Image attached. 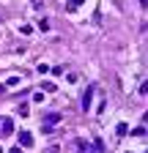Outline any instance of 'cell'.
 <instances>
[{"mask_svg": "<svg viewBox=\"0 0 148 153\" xmlns=\"http://www.w3.org/2000/svg\"><path fill=\"white\" fill-rule=\"evenodd\" d=\"M58 123H61V115H58V112L44 115V128H52V126H58Z\"/></svg>", "mask_w": 148, "mask_h": 153, "instance_id": "6da1fadb", "label": "cell"}, {"mask_svg": "<svg viewBox=\"0 0 148 153\" xmlns=\"http://www.w3.org/2000/svg\"><path fill=\"white\" fill-rule=\"evenodd\" d=\"M0 131H3V137H8V134L14 131V120H8V118H3V120H0Z\"/></svg>", "mask_w": 148, "mask_h": 153, "instance_id": "7a4b0ae2", "label": "cell"}, {"mask_svg": "<svg viewBox=\"0 0 148 153\" xmlns=\"http://www.w3.org/2000/svg\"><path fill=\"white\" fill-rule=\"evenodd\" d=\"M19 142H22V148H33V134L30 131H19Z\"/></svg>", "mask_w": 148, "mask_h": 153, "instance_id": "3957f363", "label": "cell"}, {"mask_svg": "<svg viewBox=\"0 0 148 153\" xmlns=\"http://www.w3.org/2000/svg\"><path fill=\"white\" fill-rule=\"evenodd\" d=\"M74 145H77L80 153H96L93 148H90V142H85V140H74Z\"/></svg>", "mask_w": 148, "mask_h": 153, "instance_id": "277c9868", "label": "cell"}, {"mask_svg": "<svg viewBox=\"0 0 148 153\" xmlns=\"http://www.w3.org/2000/svg\"><path fill=\"white\" fill-rule=\"evenodd\" d=\"M90 96H93V88H88L82 96V109H90Z\"/></svg>", "mask_w": 148, "mask_h": 153, "instance_id": "5b68a950", "label": "cell"}, {"mask_svg": "<svg viewBox=\"0 0 148 153\" xmlns=\"http://www.w3.org/2000/svg\"><path fill=\"white\" fill-rule=\"evenodd\" d=\"M16 85H19V76H8L3 88H16Z\"/></svg>", "mask_w": 148, "mask_h": 153, "instance_id": "8992f818", "label": "cell"}, {"mask_svg": "<svg viewBox=\"0 0 148 153\" xmlns=\"http://www.w3.org/2000/svg\"><path fill=\"white\" fill-rule=\"evenodd\" d=\"M126 131H129V126H126V123H118V126H115V134H118V137H123Z\"/></svg>", "mask_w": 148, "mask_h": 153, "instance_id": "52a82bcc", "label": "cell"}, {"mask_svg": "<svg viewBox=\"0 0 148 153\" xmlns=\"http://www.w3.org/2000/svg\"><path fill=\"white\" fill-rule=\"evenodd\" d=\"M82 3H85V0H69V11H77Z\"/></svg>", "mask_w": 148, "mask_h": 153, "instance_id": "ba28073f", "label": "cell"}, {"mask_svg": "<svg viewBox=\"0 0 148 153\" xmlns=\"http://www.w3.org/2000/svg\"><path fill=\"white\" fill-rule=\"evenodd\" d=\"M19 33H22V36H30V33H33V25H19Z\"/></svg>", "mask_w": 148, "mask_h": 153, "instance_id": "9c48e42d", "label": "cell"}, {"mask_svg": "<svg viewBox=\"0 0 148 153\" xmlns=\"http://www.w3.org/2000/svg\"><path fill=\"white\" fill-rule=\"evenodd\" d=\"M132 134H135V137H145V126H137V128H132Z\"/></svg>", "mask_w": 148, "mask_h": 153, "instance_id": "30bf717a", "label": "cell"}, {"mask_svg": "<svg viewBox=\"0 0 148 153\" xmlns=\"http://www.w3.org/2000/svg\"><path fill=\"white\" fill-rule=\"evenodd\" d=\"M52 90H55V85H52V82H44V90H41V93H52Z\"/></svg>", "mask_w": 148, "mask_h": 153, "instance_id": "8fae6325", "label": "cell"}, {"mask_svg": "<svg viewBox=\"0 0 148 153\" xmlns=\"http://www.w3.org/2000/svg\"><path fill=\"white\" fill-rule=\"evenodd\" d=\"M8 153H22V148H11V150H8Z\"/></svg>", "mask_w": 148, "mask_h": 153, "instance_id": "7c38bea8", "label": "cell"}, {"mask_svg": "<svg viewBox=\"0 0 148 153\" xmlns=\"http://www.w3.org/2000/svg\"><path fill=\"white\" fill-rule=\"evenodd\" d=\"M0 120H3V118H0Z\"/></svg>", "mask_w": 148, "mask_h": 153, "instance_id": "4fadbf2b", "label": "cell"}]
</instances>
